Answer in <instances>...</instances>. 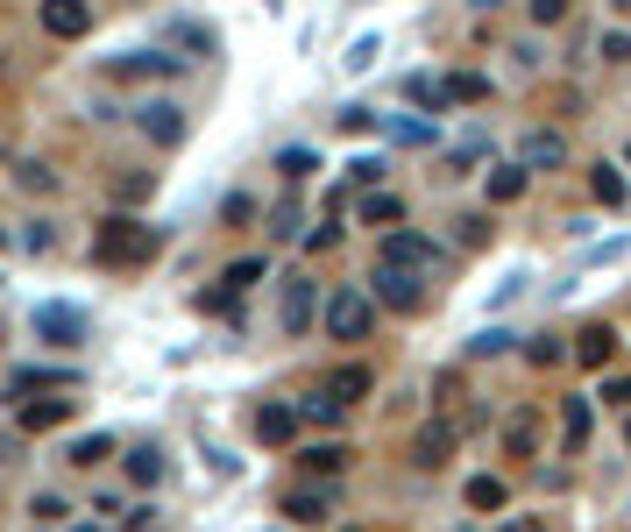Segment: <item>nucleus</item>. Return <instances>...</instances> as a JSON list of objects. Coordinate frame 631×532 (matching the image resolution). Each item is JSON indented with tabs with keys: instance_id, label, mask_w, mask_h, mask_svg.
<instances>
[{
	"instance_id": "nucleus-1",
	"label": "nucleus",
	"mask_w": 631,
	"mask_h": 532,
	"mask_svg": "<svg viewBox=\"0 0 631 532\" xmlns=\"http://www.w3.org/2000/svg\"><path fill=\"white\" fill-rule=\"evenodd\" d=\"M92 256H100L107 270H142V263L164 256V227L136 220V214H107L100 235H92Z\"/></svg>"
},
{
	"instance_id": "nucleus-2",
	"label": "nucleus",
	"mask_w": 631,
	"mask_h": 532,
	"mask_svg": "<svg viewBox=\"0 0 631 532\" xmlns=\"http://www.w3.org/2000/svg\"><path fill=\"white\" fill-rule=\"evenodd\" d=\"M319 319H327V334H334V341H369L376 306H369V292H355V284H334V298L319 306Z\"/></svg>"
},
{
	"instance_id": "nucleus-3",
	"label": "nucleus",
	"mask_w": 631,
	"mask_h": 532,
	"mask_svg": "<svg viewBox=\"0 0 631 532\" xmlns=\"http://www.w3.org/2000/svg\"><path fill=\"white\" fill-rule=\"evenodd\" d=\"M376 298L384 306H397V313H418L426 306V270H405V263H376Z\"/></svg>"
},
{
	"instance_id": "nucleus-4",
	"label": "nucleus",
	"mask_w": 631,
	"mask_h": 532,
	"mask_svg": "<svg viewBox=\"0 0 631 532\" xmlns=\"http://www.w3.org/2000/svg\"><path fill=\"white\" fill-rule=\"evenodd\" d=\"M43 29L57 36V43H86L92 36V0H43Z\"/></svg>"
},
{
	"instance_id": "nucleus-5",
	"label": "nucleus",
	"mask_w": 631,
	"mask_h": 532,
	"mask_svg": "<svg viewBox=\"0 0 631 532\" xmlns=\"http://www.w3.org/2000/svg\"><path fill=\"white\" fill-rule=\"evenodd\" d=\"M36 334H43L50 348H79L86 341V313L79 306H50L43 298V306H36Z\"/></svg>"
},
{
	"instance_id": "nucleus-6",
	"label": "nucleus",
	"mask_w": 631,
	"mask_h": 532,
	"mask_svg": "<svg viewBox=\"0 0 631 532\" xmlns=\"http://www.w3.org/2000/svg\"><path fill=\"white\" fill-rule=\"evenodd\" d=\"M136 128H142L149 142L170 149V142H185V107H178V100H142V107H136Z\"/></svg>"
},
{
	"instance_id": "nucleus-7",
	"label": "nucleus",
	"mask_w": 631,
	"mask_h": 532,
	"mask_svg": "<svg viewBox=\"0 0 631 532\" xmlns=\"http://www.w3.org/2000/svg\"><path fill=\"white\" fill-rule=\"evenodd\" d=\"M313 313H319V284L313 277H284V306H277L284 334H305V327H313Z\"/></svg>"
},
{
	"instance_id": "nucleus-8",
	"label": "nucleus",
	"mask_w": 631,
	"mask_h": 532,
	"mask_svg": "<svg viewBox=\"0 0 631 532\" xmlns=\"http://www.w3.org/2000/svg\"><path fill=\"white\" fill-rule=\"evenodd\" d=\"M178 71H185V57H157V50H128V57H114V65H107V79H178Z\"/></svg>"
},
{
	"instance_id": "nucleus-9",
	"label": "nucleus",
	"mask_w": 631,
	"mask_h": 532,
	"mask_svg": "<svg viewBox=\"0 0 631 532\" xmlns=\"http://www.w3.org/2000/svg\"><path fill=\"white\" fill-rule=\"evenodd\" d=\"M384 263H405V270H433L440 249H433L426 235H412V227H391V235H384Z\"/></svg>"
},
{
	"instance_id": "nucleus-10",
	"label": "nucleus",
	"mask_w": 631,
	"mask_h": 532,
	"mask_svg": "<svg viewBox=\"0 0 631 532\" xmlns=\"http://www.w3.org/2000/svg\"><path fill=\"white\" fill-rule=\"evenodd\" d=\"M575 363L582 370H610V363H618V327H603V319H597V327H582L575 334Z\"/></svg>"
},
{
	"instance_id": "nucleus-11",
	"label": "nucleus",
	"mask_w": 631,
	"mask_h": 532,
	"mask_svg": "<svg viewBox=\"0 0 631 532\" xmlns=\"http://www.w3.org/2000/svg\"><path fill=\"white\" fill-rule=\"evenodd\" d=\"M519 164H525V170H561V164H568V136H553V128H532Z\"/></svg>"
},
{
	"instance_id": "nucleus-12",
	"label": "nucleus",
	"mask_w": 631,
	"mask_h": 532,
	"mask_svg": "<svg viewBox=\"0 0 631 532\" xmlns=\"http://www.w3.org/2000/svg\"><path fill=\"white\" fill-rule=\"evenodd\" d=\"M355 214L369 220V227H384V235H391V227H405V199H397V193H376V185H369Z\"/></svg>"
},
{
	"instance_id": "nucleus-13",
	"label": "nucleus",
	"mask_w": 631,
	"mask_h": 532,
	"mask_svg": "<svg viewBox=\"0 0 631 532\" xmlns=\"http://www.w3.org/2000/svg\"><path fill=\"white\" fill-rule=\"evenodd\" d=\"M164 43H178V50H185V65H193V57H214V50H220L206 22H164Z\"/></svg>"
},
{
	"instance_id": "nucleus-14",
	"label": "nucleus",
	"mask_w": 631,
	"mask_h": 532,
	"mask_svg": "<svg viewBox=\"0 0 631 532\" xmlns=\"http://www.w3.org/2000/svg\"><path fill=\"white\" fill-rule=\"evenodd\" d=\"M447 454H454V426H418V441H412V462L418 469H440V462H447Z\"/></svg>"
},
{
	"instance_id": "nucleus-15",
	"label": "nucleus",
	"mask_w": 631,
	"mask_h": 532,
	"mask_svg": "<svg viewBox=\"0 0 631 532\" xmlns=\"http://www.w3.org/2000/svg\"><path fill=\"white\" fill-rule=\"evenodd\" d=\"M440 92H447V107H483L490 100V79H483V71H447Z\"/></svg>"
},
{
	"instance_id": "nucleus-16",
	"label": "nucleus",
	"mask_w": 631,
	"mask_h": 532,
	"mask_svg": "<svg viewBox=\"0 0 631 532\" xmlns=\"http://www.w3.org/2000/svg\"><path fill=\"white\" fill-rule=\"evenodd\" d=\"M292 433H298V405H263V412H256V441L284 447Z\"/></svg>"
},
{
	"instance_id": "nucleus-17",
	"label": "nucleus",
	"mask_w": 631,
	"mask_h": 532,
	"mask_svg": "<svg viewBox=\"0 0 631 532\" xmlns=\"http://www.w3.org/2000/svg\"><path fill=\"white\" fill-rule=\"evenodd\" d=\"M327 391L341 397V405H362V397H369V391H376V376H369V370H362V363H341Z\"/></svg>"
},
{
	"instance_id": "nucleus-18",
	"label": "nucleus",
	"mask_w": 631,
	"mask_h": 532,
	"mask_svg": "<svg viewBox=\"0 0 631 532\" xmlns=\"http://www.w3.org/2000/svg\"><path fill=\"white\" fill-rule=\"evenodd\" d=\"M525 178H532V170H525V164H496V170H490V199H496V206H511V199H525Z\"/></svg>"
},
{
	"instance_id": "nucleus-19",
	"label": "nucleus",
	"mask_w": 631,
	"mask_h": 532,
	"mask_svg": "<svg viewBox=\"0 0 631 532\" xmlns=\"http://www.w3.org/2000/svg\"><path fill=\"white\" fill-rule=\"evenodd\" d=\"M284 511H292L298 525H319V519H327V490L305 483V490H292V497H284Z\"/></svg>"
},
{
	"instance_id": "nucleus-20",
	"label": "nucleus",
	"mask_w": 631,
	"mask_h": 532,
	"mask_svg": "<svg viewBox=\"0 0 631 532\" xmlns=\"http://www.w3.org/2000/svg\"><path fill=\"white\" fill-rule=\"evenodd\" d=\"M128 483H136V490H157V483H164V454H157V447H128Z\"/></svg>"
},
{
	"instance_id": "nucleus-21",
	"label": "nucleus",
	"mask_w": 631,
	"mask_h": 532,
	"mask_svg": "<svg viewBox=\"0 0 631 532\" xmlns=\"http://www.w3.org/2000/svg\"><path fill=\"white\" fill-rule=\"evenodd\" d=\"M71 420V405L65 397H43V405H22V433H50V426H65Z\"/></svg>"
},
{
	"instance_id": "nucleus-22",
	"label": "nucleus",
	"mask_w": 631,
	"mask_h": 532,
	"mask_svg": "<svg viewBox=\"0 0 631 532\" xmlns=\"http://www.w3.org/2000/svg\"><path fill=\"white\" fill-rule=\"evenodd\" d=\"M540 447V420H532V412H511L504 420V454H532Z\"/></svg>"
},
{
	"instance_id": "nucleus-23",
	"label": "nucleus",
	"mask_w": 631,
	"mask_h": 532,
	"mask_svg": "<svg viewBox=\"0 0 631 532\" xmlns=\"http://www.w3.org/2000/svg\"><path fill=\"white\" fill-rule=\"evenodd\" d=\"M589 193H597V206H624V170L618 164H597V170H589Z\"/></svg>"
},
{
	"instance_id": "nucleus-24",
	"label": "nucleus",
	"mask_w": 631,
	"mask_h": 532,
	"mask_svg": "<svg viewBox=\"0 0 631 532\" xmlns=\"http://www.w3.org/2000/svg\"><path fill=\"white\" fill-rule=\"evenodd\" d=\"M469 511H504V476H469Z\"/></svg>"
},
{
	"instance_id": "nucleus-25",
	"label": "nucleus",
	"mask_w": 631,
	"mask_h": 532,
	"mask_svg": "<svg viewBox=\"0 0 631 532\" xmlns=\"http://www.w3.org/2000/svg\"><path fill=\"white\" fill-rule=\"evenodd\" d=\"M298 420L334 426V420H341V397H334V391H305V397H298Z\"/></svg>"
},
{
	"instance_id": "nucleus-26",
	"label": "nucleus",
	"mask_w": 631,
	"mask_h": 532,
	"mask_svg": "<svg viewBox=\"0 0 631 532\" xmlns=\"http://www.w3.org/2000/svg\"><path fill=\"white\" fill-rule=\"evenodd\" d=\"M305 469H313V476H341V469H348V447H341V441L305 447Z\"/></svg>"
},
{
	"instance_id": "nucleus-27",
	"label": "nucleus",
	"mask_w": 631,
	"mask_h": 532,
	"mask_svg": "<svg viewBox=\"0 0 631 532\" xmlns=\"http://www.w3.org/2000/svg\"><path fill=\"white\" fill-rule=\"evenodd\" d=\"M263 270H270L263 256H241V263H227V270H220V292H248V284H263Z\"/></svg>"
},
{
	"instance_id": "nucleus-28",
	"label": "nucleus",
	"mask_w": 631,
	"mask_h": 532,
	"mask_svg": "<svg viewBox=\"0 0 631 532\" xmlns=\"http://www.w3.org/2000/svg\"><path fill=\"white\" fill-rule=\"evenodd\" d=\"M561 433H568V447H589V405H582V397H568V405H561Z\"/></svg>"
},
{
	"instance_id": "nucleus-29",
	"label": "nucleus",
	"mask_w": 631,
	"mask_h": 532,
	"mask_svg": "<svg viewBox=\"0 0 631 532\" xmlns=\"http://www.w3.org/2000/svg\"><path fill=\"white\" fill-rule=\"evenodd\" d=\"M107 454H114V441H107V433H79V441H71V462H79V469L107 462Z\"/></svg>"
},
{
	"instance_id": "nucleus-30",
	"label": "nucleus",
	"mask_w": 631,
	"mask_h": 532,
	"mask_svg": "<svg viewBox=\"0 0 631 532\" xmlns=\"http://www.w3.org/2000/svg\"><path fill=\"white\" fill-rule=\"evenodd\" d=\"M511 341H519V334H511V327H483V334H475V341H469V355H504V348H511Z\"/></svg>"
},
{
	"instance_id": "nucleus-31",
	"label": "nucleus",
	"mask_w": 631,
	"mask_h": 532,
	"mask_svg": "<svg viewBox=\"0 0 631 532\" xmlns=\"http://www.w3.org/2000/svg\"><path fill=\"white\" fill-rule=\"evenodd\" d=\"M603 405H631V370H603Z\"/></svg>"
},
{
	"instance_id": "nucleus-32",
	"label": "nucleus",
	"mask_w": 631,
	"mask_h": 532,
	"mask_svg": "<svg viewBox=\"0 0 631 532\" xmlns=\"http://www.w3.org/2000/svg\"><path fill=\"white\" fill-rule=\"evenodd\" d=\"M405 100H418V107H447V92H440V79H405Z\"/></svg>"
},
{
	"instance_id": "nucleus-33",
	"label": "nucleus",
	"mask_w": 631,
	"mask_h": 532,
	"mask_svg": "<svg viewBox=\"0 0 631 532\" xmlns=\"http://www.w3.org/2000/svg\"><path fill=\"white\" fill-rule=\"evenodd\" d=\"M525 363H532V370H553V363H561V348H553V334H532Z\"/></svg>"
},
{
	"instance_id": "nucleus-34",
	"label": "nucleus",
	"mask_w": 631,
	"mask_h": 532,
	"mask_svg": "<svg viewBox=\"0 0 631 532\" xmlns=\"http://www.w3.org/2000/svg\"><path fill=\"white\" fill-rule=\"evenodd\" d=\"M603 65H631V29H610L603 36Z\"/></svg>"
},
{
	"instance_id": "nucleus-35",
	"label": "nucleus",
	"mask_w": 631,
	"mask_h": 532,
	"mask_svg": "<svg viewBox=\"0 0 631 532\" xmlns=\"http://www.w3.org/2000/svg\"><path fill=\"white\" fill-rule=\"evenodd\" d=\"M277 170H284V178H313V149H284Z\"/></svg>"
},
{
	"instance_id": "nucleus-36",
	"label": "nucleus",
	"mask_w": 631,
	"mask_h": 532,
	"mask_svg": "<svg viewBox=\"0 0 631 532\" xmlns=\"http://www.w3.org/2000/svg\"><path fill=\"white\" fill-rule=\"evenodd\" d=\"M29 511H36V525H57V519H65V497H50V490H43V497H29Z\"/></svg>"
},
{
	"instance_id": "nucleus-37",
	"label": "nucleus",
	"mask_w": 631,
	"mask_h": 532,
	"mask_svg": "<svg viewBox=\"0 0 631 532\" xmlns=\"http://www.w3.org/2000/svg\"><path fill=\"white\" fill-rule=\"evenodd\" d=\"M568 8L575 0H532V22H568Z\"/></svg>"
},
{
	"instance_id": "nucleus-38",
	"label": "nucleus",
	"mask_w": 631,
	"mask_h": 532,
	"mask_svg": "<svg viewBox=\"0 0 631 532\" xmlns=\"http://www.w3.org/2000/svg\"><path fill=\"white\" fill-rule=\"evenodd\" d=\"M341 128H348V136H369L376 114H369V107H348V114H341Z\"/></svg>"
},
{
	"instance_id": "nucleus-39",
	"label": "nucleus",
	"mask_w": 631,
	"mask_h": 532,
	"mask_svg": "<svg viewBox=\"0 0 631 532\" xmlns=\"http://www.w3.org/2000/svg\"><path fill=\"white\" fill-rule=\"evenodd\" d=\"M220 220H235V227H241V220H256V199H241V193H235V199L220 206Z\"/></svg>"
},
{
	"instance_id": "nucleus-40",
	"label": "nucleus",
	"mask_w": 631,
	"mask_h": 532,
	"mask_svg": "<svg viewBox=\"0 0 631 532\" xmlns=\"http://www.w3.org/2000/svg\"><path fill=\"white\" fill-rule=\"evenodd\" d=\"M369 57H376V36H362V43L348 50V71H369Z\"/></svg>"
},
{
	"instance_id": "nucleus-41",
	"label": "nucleus",
	"mask_w": 631,
	"mask_h": 532,
	"mask_svg": "<svg viewBox=\"0 0 631 532\" xmlns=\"http://www.w3.org/2000/svg\"><path fill=\"white\" fill-rule=\"evenodd\" d=\"M504 532H546V525H532V519H504Z\"/></svg>"
},
{
	"instance_id": "nucleus-42",
	"label": "nucleus",
	"mask_w": 631,
	"mask_h": 532,
	"mask_svg": "<svg viewBox=\"0 0 631 532\" xmlns=\"http://www.w3.org/2000/svg\"><path fill=\"white\" fill-rule=\"evenodd\" d=\"M610 8H618V14H624V22H631V0H610Z\"/></svg>"
},
{
	"instance_id": "nucleus-43",
	"label": "nucleus",
	"mask_w": 631,
	"mask_h": 532,
	"mask_svg": "<svg viewBox=\"0 0 631 532\" xmlns=\"http://www.w3.org/2000/svg\"><path fill=\"white\" fill-rule=\"evenodd\" d=\"M624 447H631V420H624Z\"/></svg>"
},
{
	"instance_id": "nucleus-44",
	"label": "nucleus",
	"mask_w": 631,
	"mask_h": 532,
	"mask_svg": "<svg viewBox=\"0 0 631 532\" xmlns=\"http://www.w3.org/2000/svg\"><path fill=\"white\" fill-rule=\"evenodd\" d=\"M0 249H8V227H0Z\"/></svg>"
},
{
	"instance_id": "nucleus-45",
	"label": "nucleus",
	"mask_w": 631,
	"mask_h": 532,
	"mask_svg": "<svg viewBox=\"0 0 631 532\" xmlns=\"http://www.w3.org/2000/svg\"><path fill=\"white\" fill-rule=\"evenodd\" d=\"M79 532H100V525H79Z\"/></svg>"
},
{
	"instance_id": "nucleus-46",
	"label": "nucleus",
	"mask_w": 631,
	"mask_h": 532,
	"mask_svg": "<svg viewBox=\"0 0 631 532\" xmlns=\"http://www.w3.org/2000/svg\"><path fill=\"white\" fill-rule=\"evenodd\" d=\"M624 164H631V149H624Z\"/></svg>"
},
{
	"instance_id": "nucleus-47",
	"label": "nucleus",
	"mask_w": 631,
	"mask_h": 532,
	"mask_svg": "<svg viewBox=\"0 0 631 532\" xmlns=\"http://www.w3.org/2000/svg\"><path fill=\"white\" fill-rule=\"evenodd\" d=\"M43 532H50V525H43Z\"/></svg>"
}]
</instances>
